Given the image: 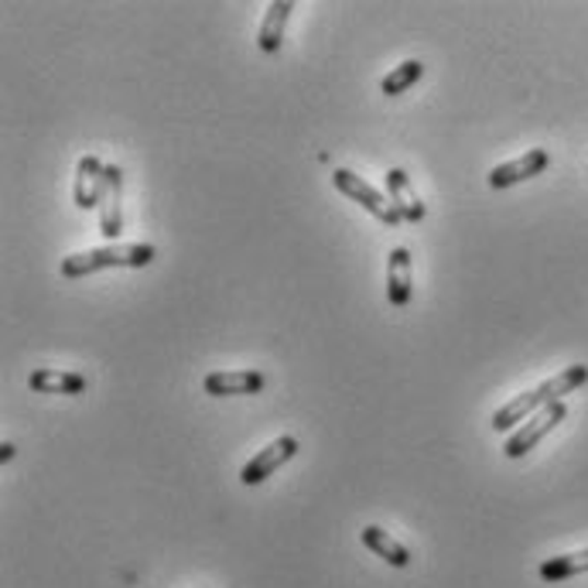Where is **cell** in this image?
Listing matches in <instances>:
<instances>
[{"instance_id": "6da1fadb", "label": "cell", "mask_w": 588, "mask_h": 588, "mask_svg": "<svg viewBox=\"0 0 588 588\" xmlns=\"http://www.w3.org/2000/svg\"><path fill=\"white\" fill-rule=\"evenodd\" d=\"M585 380H588V367H581V362H578V367L562 370L557 377L544 380L541 387L527 390V394L514 397L510 404H503V407L493 414V431H499V435L514 431L520 422H527V417H534V414L544 411L547 404H557L565 394H575V390H578Z\"/></svg>"}, {"instance_id": "7a4b0ae2", "label": "cell", "mask_w": 588, "mask_h": 588, "mask_svg": "<svg viewBox=\"0 0 588 588\" xmlns=\"http://www.w3.org/2000/svg\"><path fill=\"white\" fill-rule=\"evenodd\" d=\"M154 261V246L151 243H106L87 254H72L62 261V277L76 281V277H87L106 267H148Z\"/></svg>"}, {"instance_id": "3957f363", "label": "cell", "mask_w": 588, "mask_h": 588, "mask_svg": "<svg viewBox=\"0 0 588 588\" xmlns=\"http://www.w3.org/2000/svg\"><path fill=\"white\" fill-rule=\"evenodd\" d=\"M332 182H335V188H339L343 195H349L353 203H359L370 216H377L380 222H387V227H401V222H404L401 212H397V206L390 203L383 192H377L367 178L353 175L349 168H335V172H332Z\"/></svg>"}, {"instance_id": "277c9868", "label": "cell", "mask_w": 588, "mask_h": 588, "mask_svg": "<svg viewBox=\"0 0 588 588\" xmlns=\"http://www.w3.org/2000/svg\"><path fill=\"white\" fill-rule=\"evenodd\" d=\"M568 407L557 401V404H547L544 411H538L534 417H527V422L507 438V445H503V452H507V459H523L530 448H534L544 435H551L557 425L565 422Z\"/></svg>"}, {"instance_id": "5b68a950", "label": "cell", "mask_w": 588, "mask_h": 588, "mask_svg": "<svg viewBox=\"0 0 588 588\" xmlns=\"http://www.w3.org/2000/svg\"><path fill=\"white\" fill-rule=\"evenodd\" d=\"M295 456H298V438L281 435L277 441H270L267 448H261V452L240 469V483L243 486H261L267 475H274L285 462H291Z\"/></svg>"}, {"instance_id": "8992f818", "label": "cell", "mask_w": 588, "mask_h": 588, "mask_svg": "<svg viewBox=\"0 0 588 588\" xmlns=\"http://www.w3.org/2000/svg\"><path fill=\"white\" fill-rule=\"evenodd\" d=\"M203 387L212 397H250L267 387V377L257 370H219V373H206Z\"/></svg>"}, {"instance_id": "52a82bcc", "label": "cell", "mask_w": 588, "mask_h": 588, "mask_svg": "<svg viewBox=\"0 0 588 588\" xmlns=\"http://www.w3.org/2000/svg\"><path fill=\"white\" fill-rule=\"evenodd\" d=\"M124 172L120 164H106V192L100 203V233L106 240H117L124 233Z\"/></svg>"}, {"instance_id": "ba28073f", "label": "cell", "mask_w": 588, "mask_h": 588, "mask_svg": "<svg viewBox=\"0 0 588 588\" xmlns=\"http://www.w3.org/2000/svg\"><path fill=\"white\" fill-rule=\"evenodd\" d=\"M103 192H106V164L96 154L79 158V164H76V206L82 212L96 209L103 203Z\"/></svg>"}, {"instance_id": "9c48e42d", "label": "cell", "mask_w": 588, "mask_h": 588, "mask_svg": "<svg viewBox=\"0 0 588 588\" xmlns=\"http://www.w3.org/2000/svg\"><path fill=\"white\" fill-rule=\"evenodd\" d=\"M551 164V154L544 148H534V151H527L523 158L517 161H507V164H496L493 172H489V188H514L527 178H534L541 175L544 168Z\"/></svg>"}, {"instance_id": "30bf717a", "label": "cell", "mask_w": 588, "mask_h": 588, "mask_svg": "<svg viewBox=\"0 0 588 588\" xmlns=\"http://www.w3.org/2000/svg\"><path fill=\"white\" fill-rule=\"evenodd\" d=\"M414 291V277H411V250L394 246L387 257V298L394 308H404Z\"/></svg>"}, {"instance_id": "8fae6325", "label": "cell", "mask_w": 588, "mask_h": 588, "mask_svg": "<svg viewBox=\"0 0 588 588\" xmlns=\"http://www.w3.org/2000/svg\"><path fill=\"white\" fill-rule=\"evenodd\" d=\"M387 195H390V203L397 206L404 222H422L425 219V203L417 199V192H414L404 168H390L387 172Z\"/></svg>"}, {"instance_id": "7c38bea8", "label": "cell", "mask_w": 588, "mask_h": 588, "mask_svg": "<svg viewBox=\"0 0 588 588\" xmlns=\"http://www.w3.org/2000/svg\"><path fill=\"white\" fill-rule=\"evenodd\" d=\"M291 11H295L291 0H270V4H267V14H264V21H261V32H257V45H261V51L274 55L277 48H281Z\"/></svg>"}, {"instance_id": "4fadbf2b", "label": "cell", "mask_w": 588, "mask_h": 588, "mask_svg": "<svg viewBox=\"0 0 588 588\" xmlns=\"http://www.w3.org/2000/svg\"><path fill=\"white\" fill-rule=\"evenodd\" d=\"M359 538H362V544H367L377 557H383V562H387L390 568H407V565H411V551H407L401 541L390 538L383 527H377V523L362 527V530H359Z\"/></svg>"}, {"instance_id": "5bb4252c", "label": "cell", "mask_w": 588, "mask_h": 588, "mask_svg": "<svg viewBox=\"0 0 588 588\" xmlns=\"http://www.w3.org/2000/svg\"><path fill=\"white\" fill-rule=\"evenodd\" d=\"M27 387L35 390V394H82L87 390V377L82 373H72V370H35L27 377Z\"/></svg>"}, {"instance_id": "9a60e30c", "label": "cell", "mask_w": 588, "mask_h": 588, "mask_svg": "<svg viewBox=\"0 0 588 588\" xmlns=\"http://www.w3.org/2000/svg\"><path fill=\"white\" fill-rule=\"evenodd\" d=\"M544 581H565L575 575H588V547L575 551V554H562V557H547V562L538 568Z\"/></svg>"}, {"instance_id": "2e32d148", "label": "cell", "mask_w": 588, "mask_h": 588, "mask_svg": "<svg viewBox=\"0 0 588 588\" xmlns=\"http://www.w3.org/2000/svg\"><path fill=\"white\" fill-rule=\"evenodd\" d=\"M422 76H425V66L417 62V59H407V62H401L394 72H387V76H383L380 93H387V96H401V93H407Z\"/></svg>"}, {"instance_id": "e0dca14e", "label": "cell", "mask_w": 588, "mask_h": 588, "mask_svg": "<svg viewBox=\"0 0 588 588\" xmlns=\"http://www.w3.org/2000/svg\"><path fill=\"white\" fill-rule=\"evenodd\" d=\"M11 459H14V445L4 441V445H0V462H11Z\"/></svg>"}]
</instances>
